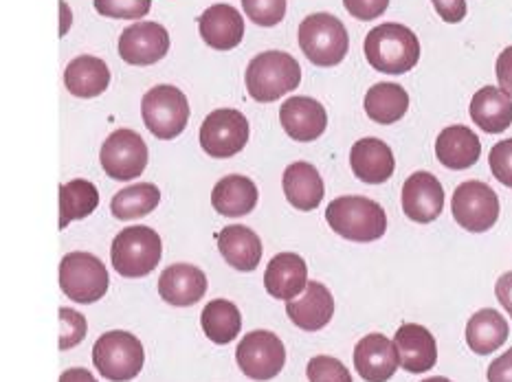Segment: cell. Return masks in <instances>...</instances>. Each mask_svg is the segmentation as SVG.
Masks as SVG:
<instances>
[{
  "instance_id": "7c38bea8",
  "label": "cell",
  "mask_w": 512,
  "mask_h": 382,
  "mask_svg": "<svg viewBox=\"0 0 512 382\" xmlns=\"http://www.w3.org/2000/svg\"><path fill=\"white\" fill-rule=\"evenodd\" d=\"M104 172L115 181H132L148 167V145L135 130H117L102 145L99 154Z\"/></svg>"
},
{
  "instance_id": "60d3db41",
  "label": "cell",
  "mask_w": 512,
  "mask_h": 382,
  "mask_svg": "<svg viewBox=\"0 0 512 382\" xmlns=\"http://www.w3.org/2000/svg\"><path fill=\"white\" fill-rule=\"evenodd\" d=\"M495 71H497L499 88H502L504 93H508L512 97V47H508V49L499 53Z\"/></svg>"
},
{
  "instance_id": "ffe728a7",
  "label": "cell",
  "mask_w": 512,
  "mask_h": 382,
  "mask_svg": "<svg viewBox=\"0 0 512 382\" xmlns=\"http://www.w3.org/2000/svg\"><path fill=\"white\" fill-rule=\"evenodd\" d=\"M350 165L354 176L367 185H383L394 174V152L381 139H359L352 145Z\"/></svg>"
},
{
  "instance_id": "277c9868",
  "label": "cell",
  "mask_w": 512,
  "mask_h": 382,
  "mask_svg": "<svg viewBox=\"0 0 512 382\" xmlns=\"http://www.w3.org/2000/svg\"><path fill=\"white\" fill-rule=\"evenodd\" d=\"M161 235L150 227H126L113 240L110 260L113 268L128 279L150 275L161 262Z\"/></svg>"
},
{
  "instance_id": "7402d4cb",
  "label": "cell",
  "mask_w": 512,
  "mask_h": 382,
  "mask_svg": "<svg viewBox=\"0 0 512 382\" xmlns=\"http://www.w3.org/2000/svg\"><path fill=\"white\" fill-rule=\"evenodd\" d=\"M308 286V266L297 253H280L266 266L264 288L271 297L291 301Z\"/></svg>"
},
{
  "instance_id": "d4e9b609",
  "label": "cell",
  "mask_w": 512,
  "mask_h": 382,
  "mask_svg": "<svg viewBox=\"0 0 512 382\" xmlns=\"http://www.w3.org/2000/svg\"><path fill=\"white\" fill-rule=\"evenodd\" d=\"M282 187L286 200L299 211H313L324 200V181L319 172L306 161H297L286 167Z\"/></svg>"
},
{
  "instance_id": "f6af8a7d",
  "label": "cell",
  "mask_w": 512,
  "mask_h": 382,
  "mask_svg": "<svg viewBox=\"0 0 512 382\" xmlns=\"http://www.w3.org/2000/svg\"><path fill=\"white\" fill-rule=\"evenodd\" d=\"M422 382H451L449 378H442V376H436V378H427V380H422Z\"/></svg>"
},
{
  "instance_id": "cb8c5ba5",
  "label": "cell",
  "mask_w": 512,
  "mask_h": 382,
  "mask_svg": "<svg viewBox=\"0 0 512 382\" xmlns=\"http://www.w3.org/2000/svg\"><path fill=\"white\" fill-rule=\"evenodd\" d=\"M482 154V143L477 134L466 126H449L440 132L436 141L438 161L449 170H469Z\"/></svg>"
},
{
  "instance_id": "4fadbf2b",
  "label": "cell",
  "mask_w": 512,
  "mask_h": 382,
  "mask_svg": "<svg viewBox=\"0 0 512 382\" xmlns=\"http://www.w3.org/2000/svg\"><path fill=\"white\" fill-rule=\"evenodd\" d=\"M170 51V33L159 22H135L119 38L121 60L132 66H150Z\"/></svg>"
},
{
  "instance_id": "9a60e30c",
  "label": "cell",
  "mask_w": 512,
  "mask_h": 382,
  "mask_svg": "<svg viewBox=\"0 0 512 382\" xmlns=\"http://www.w3.org/2000/svg\"><path fill=\"white\" fill-rule=\"evenodd\" d=\"M444 209V189L429 172L411 174L403 185V211L409 220L429 224Z\"/></svg>"
},
{
  "instance_id": "4316f807",
  "label": "cell",
  "mask_w": 512,
  "mask_h": 382,
  "mask_svg": "<svg viewBox=\"0 0 512 382\" xmlns=\"http://www.w3.org/2000/svg\"><path fill=\"white\" fill-rule=\"evenodd\" d=\"M211 205H214L220 216L242 218L258 205V187L247 176H225L211 191Z\"/></svg>"
},
{
  "instance_id": "4dcf8cb0",
  "label": "cell",
  "mask_w": 512,
  "mask_h": 382,
  "mask_svg": "<svg viewBox=\"0 0 512 382\" xmlns=\"http://www.w3.org/2000/svg\"><path fill=\"white\" fill-rule=\"evenodd\" d=\"M200 325L207 339L216 345H227L236 341V336L242 330V314L236 303L227 299L209 301L203 314H200Z\"/></svg>"
},
{
  "instance_id": "7bdbcfd3",
  "label": "cell",
  "mask_w": 512,
  "mask_h": 382,
  "mask_svg": "<svg viewBox=\"0 0 512 382\" xmlns=\"http://www.w3.org/2000/svg\"><path fill=\"white\" fill-rule=\"evenodd\" d=\"M495 295H497L499 303H502V306H504V310L512 317V271L504 273L502 277L497 279Z\"/></svg>"
},
{
  "instance_id": "836d02e7",
  "label": "cell",
  "mask_w": 512,
  "mask_h": 382,
  "mask_svg": "<svg viewBox=\"0 0 512 382\" xmlns=\"http://www.w3.org/2000/svg\"><path fill=\"white\" fill-rule=\"evenodd\" d=\"M242 9L255 25L275 27L286 16V0H242Z\"/></svg>"
},
{
  "instance_id": "d6986e66",
  "label": "cell",
  "mask_w": 512,
  "mask_h": 382,
  "mask_svg": "<svg viewBox=\"0 0 512 382\" xmlns=\"http://www.w3.org/2000/svg\"><path fill=\"white\" fill-rule=\"evenodd\" d=\"M198 31L207 47L216 51H231L244 38V20L236 7L214 5L198 18Z\"/></svg>"
},
{
  "instance_id": "74e56055",
  "label": "cell",
  "mask_w": 512,
  "mask_h": 382,
  "mask_svg": "<svg viewBox=\"0 0 512 382\" xmlns=\"http://www.w3.org/2000/svg\"><path fill=\"white\" fill-rule=\"evenodd\" d=\"M488 163H491V172L497 181L512 189V139L495 143Z\"/></svg>"
},
{
  "instance_id": "e575fe53",
  "label": "cell",
  "mask_w": 512,
  "mask_h": 382,
  "mask_svg": "<svg viewBox=\"0 0 512 382\" xmlns=\"http://www.w3.org/2000/svg\"><path fill=\"white\" fill-rule=\"evenodd\" d=\"M152 0H95V9L106 18L139 20L148 16Z\"/></svg>"
},
{
  "instance_id": "5bb4252c",
  "label": "cell",
  "mask_w": 512,
  "mask_h": 382,
  "mask_svg": "<svg viewBox=\"0 0 512 382\" xmlns=\"http://www.w3.org/2000/svg\"><path fill=\"white\" fill-rule=\"evenodd\" d=\"M354 367L367 382H387L400 367L394 341L385 334H367L354 347Z\"/></svg>"
},
{
  "instance_id": "3957f363",
  "label": "cell",
  "mask_w": 512,
  "mask_h": 382,
  "mask_svg": "<svg viewBox=\"0 0 512 382\" xmlns=\"http://www.w3.org/2000/svg\"><path fill=\"white\" fill-rule=\"evenodd\" d=\"M244 80H247V91L255 101L269 104V101L295 91L302 82V69L293 55L284 51H264L249 62Z\"/></svg>"
},
{
  "instance_id": "ee69618b",
  "label": "cell",
  "mask_w": 512,
  "mask_h": 382,
  "mask_svg": "<svg viewBox=\"0 0 512 382\" xmlns=\"http://www.w3.org/2000/svg\"><path fill=\"white\" fill-rule=\"evenodd\" d=\"M60 382H97V378L88 372V369L75 367V369H66V372L60 376Z\"/></svg>"
},
{
  "instance_id": "7a4b0ae2",
  "label": "cell",
  "mask_w": 512,
  "mask_h": 382,
  "mask_svg": "<svg viewBox=\"0 0 512 382\" xmlns=\"http://www.w3.org/2000/svg\"><path fill=\"white\" fill-rule=\"evenodd\" d=\"M328 227L350 242L381 240L387 231L385 209L363 196H341L326 209Z\"/></svg>"
},
{
  "instance_id": "8d00e7d4",
  "label": "cell",
  "mask_w": 512,
  "mask_h": 382,
  "mask_svg": "<svg viewBox=\"0 0 512 382\" xmlns=\"http://www.w3.org/2000/svg\"><path fill=\"white\" fill-rule=\"evenodd\" d=\"M306 374L310 382H352L348 367L332 356H315L308 363Z\"/></svg>"
},
{
  "instance_id": "2e32d148",
  "label": "cell",
  "mask_w": 512,
  "mask_h": 382,
  "mask_svg": "<svg viewBox=\"0 0 512 382\" xmlns=\"http://www.w3.org/2000/svg\"><path fill=\"white\" fill-rule=\"evenodd\" d=\"M280 121L288 137L299 143H308L326 132L328 115L317 99L291 97L280 108Z\"/></svg>"
},
{
  "instance_id": "f1b7e54d",
  "label": "cell",
  "mask_w": 512,
  "mask_h": 382,
  "mask_svg": "<svg viewBox=\"0 0 512 382\" xmlns=\"http://www.w3.org/2000/svg\"><path fill=\"white\" fill-rule=\"evenodd\" d=\"M508 321L493 308L475 312L466 325V343L480 356L493 354L508 341Z\"/></svg>"
},
{
  "instance_id": "484cf974",
  "label": "cell",
  "mask_w": 512,
  "mask_h": 382,
  "mask_svg": "<svg viewBox=\"0 0 512 382\" xmlns=\"http://www.w3.org/2000/svg\"><path fill=\"white\" fill-rule=\"evenodd\" d=\"M471 119L488 134L506 132L512 123V97L497 86H484L471 99Z\"/></svg>"
},
{
  "instance_id": "b9f144b4",
  "label": "cell",
  "mask_w": 512,
  "mask_h": 382,
  "mask_svg": "<svg viewBox=\"0 0 512 382\" xmlns=\"http://www.w3.org/2000/svg\"><path fill=\"white\" fill-rule=\"evenodd\" d=\"M488 382H512V347L488 367Z\"/></svg>"
},
{
  "instance_id": "ac0fdd59",
  "label": "cell",
  "mask_w": 512,
  "mask_h": 382,
  "mask_svg": "<svg viewBox=\"0 0 512 382\" xmlns=\"http://www.w3.org/2000/svg\"><path fill=\"white\" fill-rule=\"evenodd\" d=\"M286 314L297 328L304 332H317L326 328L332 314H335V299L324 284L308 282L304 295L286 301Z\"/></svg>"
},
{
  "instance_id": "83f0119b",
  "label": "cell",
  "mask_w": 512,
  "mask_h": 382,
  "mask_svg": "<svg viewBox=\"0 0 512 382\" xmlns=\"http://www.w3.org/2000/svg\"><path fill=\"white\" fill-rule=\"evenodd\" d=\"M110 84V71L104 60L95 55H80L69 62L64 71V86L66 91L75 97L93 99L102 95Z\"/></svg>"
},
{
  "instance_id": "5b68a950",
  "label": "cell",
  "mask_w": 512,
  "mask_h": 382,
  "mask_svg": "<svg viewBox=\"0 0 512 382\" xmlns=\"http://www.w3.org/2000/svg\"><path fill=\"white\" fill-rule=\"evenodd\" d=\"M143 361H146L143 345L130 332H106L93 347V365L102 378L110 382L135 380L141 374Z\"/></svg>"
},
{
  "instance_id": "1f68e13d",
  "label": "cell",
  "mask_w": 512,
  "mask_h": 382,
  "mask_svg": "<svg viewBox=\"0 0 512 382\" xmlns=\"http://www.w3.org/2000/svg\"><path fill=\"white\" fill-rule=\"evenodd\" d=\"M99 205V191L91 181H75L60 185V229H66L73 220L88 218Z\"/></svg>"
},
{
  "instance_id": "603a6c76",
  "label": "cell",
  "mask_w": 512,
  "mask_h": 382,
  "mask_svg": "<svg viewBox=\"0 0 512 382\" xmlns=\"http://www.w3.org/2000/svg\"><path fill=\"white\" fill-rule=\"evenodd\" d=\"M218 251L225 262L242 273H251L262 260V242L258 233L242 224H231L218 233Z\"/></svg>"
},
{
  "instance_id": "d590c367",
  "label": "cell",
  "mask_w": 512,
  "mask_h": 382,
  "mask_svg": "<svg viewBox=\"0 0 512 382\" xmlns=\"http://www.w3.org/2000/svg\"><path fill=\"white\" fill-rule=\"evenodd\" d=\"M58 317H60V352L73 350L75 345H80L86 339L88 323L80 312H75L71 308H60Z\"/></svg>"
},
{
  "instance_id": "8fae6325",
  "label": "cell",
  "mask_w": 512,
  "mask_h": 382,
  "mask_svg": "<svg viewBox=\"0 0 512 382\" xmlns=\"http://www.w3.org/2000/svg\"><path fill=\"white\" fill-rule=\"evenodd\" d=\"M453 218L462 229L471 233H484L495 227L499 218V198L482 181H466L455 189L451 200Z\"/></svg>"
},
{
  "instance_id": "30bf717a",
  "label": "cell",
  "mask_w": 512,
  "mask_h": 382,
  "mask_svg": "<svg viewBox=\"0 0 512 382\" xmlns=\"http://www.w3.org/2000/svg\"><path fill=\"white\" fill-rule=\"evenodd\" d=\"M236 361L242 369L244 376L251 380H273L284 369L286 363V350L280 336L266 330H255L242 341L236 350Z\"/></svg>"
},
{
  "instance_id": "9c48e42d",
  "label": "cell",
  "mask_w": 512,
  "mask_h": 382,
  "mask_svg": "<svg viewBox=\"0 0 512 382\" xmlns=\"http://www.w3.org/2000/svg\"><path fill=\"white\" fill-rule=\"evenodd\" d=\"M200 148L211 159H231L244 150L249 141V121L240 110L220 108L209 112L200 126Z\"/></svg>"
},
{
  "instance_id": "52a82bcc",
  "label": "cell",
  "mask_w": 512,
  "mask_h": 382,
  "mask_svg": "<svg viewBox=\"0 0 512 382\" xmlns=\"http://www.w3.org/2000/svg\"><path fill=\"white\" fill-rule=\"evenodd\" d=\"M141 117L146 128L161 141L176 139L189 121L187 97L176 86H154L141 99Z\"/></svg>"
},
{
  "instance_id": "ba28073f",
  "label": "cell",
  "mask_w": 512,
  "mask_h": 382,
  "mask_svg": "<svg viewBox=\"0 0 512 382\" xmlns=\"http://www.w3.org/2000/svg\"><path fill=\"white\" fill-rule=\"evenodd\" d=\"M108 271L91 253L75 251L62 257L60 288L75 303H95L108 292Z\"/></svg>"
},
{
  "instance_id": "f546056e",
  "label": "cell",
  "mask_w": 512,
  "mask_h": 382,
  "mask_svg": "<svg viewBox=\"0 0 512 382\" xmlns=\"http://www.w3.org/2000/svg\"><path fill=\"white\" fill-rule=\"evenodd\" d=\"M363 106L372 121L389 126V123H396L405 117V112L409 110V95L400 84L381 82L367 91Z\"/></svg>"
},
{
  "instance_id": "44dd1931",
  "label": "cell",
  "mask_w": 512,
  "mask_h": 382,
  "mask_svg": "<svg viewBox=\"0 0 512 382\" xmlns=\"http://www.w3.org/2000/svg\"><path fill=\"white\" fill-rule=\"evenodd\" d=\"M207 292V277L192 264H172L159 277V295L170 306H194Z\"/></svg>"
},
{
  "instance_id": "6da1fadb",
  "label": "cell",
  "mask_w": 512,
  "mask_h": 382,
  "mask_svg": "<svg viewBox=\"0 0 512 382\" xmlns=\"http://www.w3.org/2000/svg\"><path fill=\"white\" fill-rule=\"evenodd\" d=\"M365 58L378 73L403 75L420 60V42L414 31L398 22H385L367 33Z\"/></svg>"
},
{
  "instance_id": "d6a6232c",
  "label": "cell",
  "mask_w": 512,
  "mask_h": 382,
  "mask_svg": "<svg viewBox=\"0 0 512 382\" xmlns=\"http://www.w3.org/2000/svg\"><path fill=\"white\" fill-rule=\"evenodd\" d=\"M161 202V191L157 185L152 183H139L121 189L119 194L110 202V211L117 220H139L148 216L154 209L159 207Z\"/></svg>"
},
{
  "instance_id": "e0dca14e",
  "label": "cell",
  "mask_w": 512,
  "mask_h": 382,
  "mask_svg": "<svg viewBox=\"0 0 512 382\" xmlns=\"http://www.w3.org/2000/svg\"><path fill=\"white\" fill-rule=\"evenodd\" d=\"M394 345L400 356V367L407 369L409 374H422L436 367L438 345L433 334L427 328H422V325H400L394 336Z\"/></svg>"
},
{
  "instance_id": "8992f818",
  "label": "cell",
  "mask_w": 512,
  "mask_h": 382,
  "mask_svg": "<svg viewBox=\"0 0 512 382\" xmlns=\"http://www.w3.org/2000/svg\"><path fill=\"white\" fill-rule=\"evenodd\" d=\"M299 47L315 66H337L350 49L343 22L332 14H313L299 25Z\"/></svg>"
},
{
  "instance_id": "f35d334b",
  "label": "cell",
  "mask_w": 512,
  "mask_h": 382,
  "mask_svg": "<svg viewBox=\"0 0 512 382\" xmlns=\"http://www.w3.org/2000/svg\"><path fill=\"white\" fill-rule=\"evenodd\" d=\"M343 7L356 20H374L385 14L389 0H343Z\"/></svg>"
},
{
  "instance_id": "ab89813d",
  "label": "cell",
  "mask_w": 512,
  "mask_h": 382,
  "mask_svg": "<svg viewBox=\"0 0 512 382\" xmlns=\"http://www.w3.org/2000/svg\"><path fill=\"white\" fill-rule=\"evenodd\" d=\"M431 3L436 7L438 16L451 25H458L466 16V0H431Z\"/></svg>"
}]
</instances>
